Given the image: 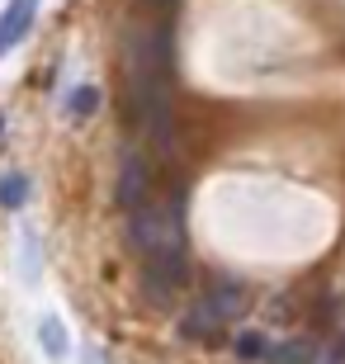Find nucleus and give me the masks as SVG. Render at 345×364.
<instances>
[{"mask_svg":"<svg viewBox=\"0 0 345 364\" xmlns=\"http://www.w3.org/2000/svg\"><path fill=\"white\" fill-rule=\"evenodd\" d=\"M0 147H5V119H0Z\"/></svg>","mask_w":345,"mask_h":364,"instance_id":"f8f14e48","label":"nucleus"},{"mask_svg":"<svg viewBox=\"0 0 345 364\" xmlns=\"http://www.w3.org/2000/svg\"><path fill=\"white\" fill-rule=\"evenodd\" d=\"M38 336H43V346H48V355H53V360H62V355H67V336H62V322H57V317H48V322L38 326Z\"/></svg>","mask_w":345,"mask_h":364,"instance_id":"9d476101","label":"nucleus"},{"mask_svg":"<svg viewBox=\"0 0 345 364\" xmlns=\"http://www.w3.org/2000/svg\"><path fill=\"white\" fill-rule=\"evenodd\" d=\"M147 194H152V171H147V161L137 156V151H123L119 185H114L119 208H123V213H137V208H147Z\"/></svg>","mask_w":345,"mask_h":364,"instance_id":"f03ea898","label":"nucleus"},{"mask_svg":"<svg viewBox=\"0 0 345 364\" xmlns=\"http://www.w3.org/2000/svg\"><path fill=\"white\" fill-rule=\"evenodd\" d=\"M317 355L322 350H312V341L293 336V341H284V346L270 350V364H317Z\"/></svg>","mask_w":345,"mask_h":364,"instance_id":"423d86ee","label":"nucleus"},{"mask_svg":"<svg viewBox=\"0 0 345 364\" xmlns=\"http://www.w3.org/2000/svg\"><path fill=\"white\" fill-rule=\"evenodd\" d=\"M128 237L147 260V294L152 298H171V289L185 279V260H189V237H185V203L166 199V203H147L137 213H128Z\"/></svg>","mask_w":345,"mask_h":364,"instance_id":"f257e3e1","label":"nucleus"},{"mask_svg":"<svg viewBox=\"0 0 345 364\" xmlns=\"http://www.w3.org/2000/svg\"><path fill=\"white\" fill-rule=\"evenodd\" d=\"M156 5H175V0H156Z\"/></svg>","mask_w":345,"mask_h":364,"instance_id":"ddd939ff","label":"nucleus"},{"mask_svg":"<svg viewBox=\"0 0 345 364\" xmlns=\"http://www.w3.org/2000/svg\"><path fill=\"white\" fill-rule=\"evenodd\" d=\"M218 326H223V322H213L203 308H194V312L180 317V336H185V341H213V336H218Z\"/></svg>","mask_w":345,"mask_h":364,"instance_id":"0eeeda50","label":"nucleus"},{"mask_svg":"<svg viewBox=\"0 0 345 364\" xmlns=\"http://www.w3.org/2000/svg\"><path fill=\"white\" fill-rule=\"evenodd\" d=\"M38 19V0H10L0 14V53H10L14 43H24V33Z\"/></svg>","mask_w":345,"mask_h":364,"instance_id":"20e7f679","label":"nucleus"},{"mask_svg":"<svg viewBox=\"0 0 345 364\" xmlns=\"http://www.w3.org/2000/svg\"><path fill=\"white\" fill-rule=\"evenodd\" d=\"M270 350H275V346H270L265 331H241V336L232 341V355H237L241 364H255V360H265V364H270Z\"/></svg>","mask_w":345,"mask_h":364,"instance_id":"39448f33","label":"nucleus"},{"mask_svg":"<svg viewBox=\"0 0 345 364\" xmlns=\"http://www.w3.org/2000/svg\"><path fill=\"white\" fill-rule=\"evenodd\" d=\"M95 105H100V90H95V85H80V90L67 100V114H71V119H90Z\"/></svg>","mask_w":345,"mask_h":364,"instance_id":"1a4fd4ad","label":"nucleus"},{"mask_svg":"<svg viewBox=\"0 0 345 364\" xmlns=\"http://www.w3.org/2000/svg\"><path fill=\"white\" fill-rule=\"evenodd\" d=\"M199 308L208 312L213 322H232V317L246 308V289H241L237 279H213V284H208V294L199 298Z\"/></svg>","mask_w":345,"mask_h":364,"instance_id":"7ed1b4c3","label":"nucleus"},{"mask_svg":"<svg viewBox=\"0 0 345 364\" xmlns=\"http://www.w3.org/2000/svg\"><path fill=\"white\" fill-rule=\"evenodd\" d=\"M317 364H345V355H331V350H322V355H317Z\"/></svg>","mask_w":345,"mask_h":364,"instance_id":"9b49d317","label":"nucleus"},{"mask_svg":"<svg viewBox=\"0 0 345 364\" xmlns=\"http://www.w3.org/2000/svg\"><path fill=\"white\" fill-rule=\"evenodd\" d=\"M28 199V180L19 171H0V208H24Z\"/></svg>","mask_w":345,"mask_h":364,"instance_id":"6e6552de","label":"nucleus"}]
</instances>
